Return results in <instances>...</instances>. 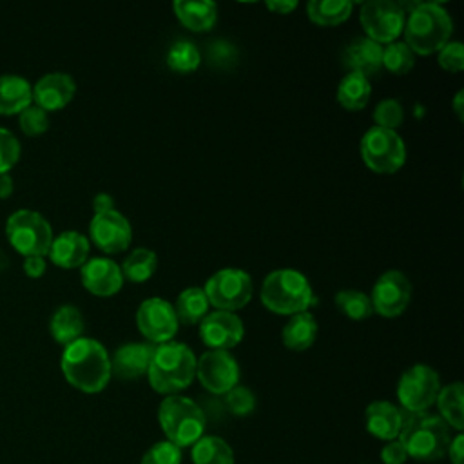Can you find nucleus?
Listing matches in <instances>:
<instances>
[{
	"label": "nucleus",
	"instance_id": "obj_1",
	"mask_svg": "<svg viewBox=\"0 0 464 464\" xmlns=\"http://www.w3.org/2000/svg\"><path fill=\"white\" fill-rule=\"evenodd\" d=\"M60 368L65 381L83 393L102 392L112 377L111 355L92 337H80L67 344L60 357Z\"/></svg>",
	"mask_w": 464,
	"mask_h": 464
},
{
	"label": "nucleus",
	"instance_id": "obj_2",
	"mask_svg": "<svg viewBox=\"0 0 464 464\" xmlns=\"http://www.w3.org/2000/svg\"><path fill=\"white\" fill-rule=\"evenodd\" d=\"M404 18V44L415 54H433L450 42L453 20L450 13L437 2L411 4Z\"/></svg>",
	"mask_w": 464,
	"mask_h": 464
},
{
	"label": "nucleus",
	"instance_id": "obj_3",
	"mask_svg": "<svg viewBox=\"0 0 464 464\" xmlns=\"http://www.w3.org/2000/svg\"><path fill=\"white\" fill-rule=\"evenodd\" d=\"M149 384L161 395H178L196 379V355L178 341L154 346V353L147 370Z\"/></svg>",
	"mask_w": 464,
	"mask_h": 464
},
{
	"label": "nucleus",
	"instance_id": "obj_4",
	"mask_svg": "<svg viewBox=\"0 0 464 464\" xmlns=\"http://www.w3.org/2000/svg\"><path fill=\"white\" fill-rule=\"evenodd\" d=\"M399 440L404 444L408 459L419 462H437L446 457L451 435L448 424L431 411H404Z\"/></svg>",
	"mask_w": 464,
	"mask_h": 464
},
{
	"label": "nucleus",
	"instance_id": "obj_5",
	"mask_svg": "<svg viewBox=\"0 0 464 464\" xmlns=\"http://www.w3.org/2000/svg\"><path fill=\"white\" fill-rule=\"evenodd\" d=\"M259 297L265 308L279 315L306 312L317 301L306 276L294 268H277L266 274Z\"/></svg>",
	"mask_w": 464,
	"mask_h": 464
},
{
	"label": "nucleus",
	"instance_id": "obj_6",
	"mask_svg": "<svg viewBox=\"0 0 464 464\" xmlns=\"http://www.w3.org/2000/svg\"><path fill=\"white\" fill-rule=\"evenodd\" d=\"M158 422L167 437L165 440L181 450L203 437L207 426L203 408L185 395H167L160 402Z\"/></svg>",
	"mask_w": 464,
	"mask_h": 464
},
{
	"label": "nucleus",
	"instance_id": "obj_7",
	"mask_svg": "<svg viewBox=\"0 0 464 464\" xmlns=\"http://www.w3.org/2000/svg\"><path fill=\"white\" fill-rule=\"evenodd\" d=\"M5 236L11 246L24 257H45L54 237L51 223L40 212L31 208H18L7 218Z\"/></svg>",
	"mask_w": 464,
	"mask_h": 464
},
{
	"label": "nucleus",
	"instance_id": "obj_8",
	"mask_svg": "<svg viewBox=\"0 0 464 464\" xmlns=\"http://www.w3.org/2000/svg\"><path fill=\"white\" fill-rule=\"evenodd\" d=\"M361 158L370 170L393 174L406 161V145L395 130L373 125L361 138Z\"/></svg>",
	"mask_w": 464,
	"mask_h": 464
},
{
	"label": "nucleus",
	"instance_id": "obj_9",
	"mask_svg": "<svg viewBox=\"0 0 464 464\" xmlns=\"http://www.w3.org/2000/svg\"><path fill=\"white\" fill-rule=\"evenodd\" d=\"M203 292L208 299V304L216 310L236 312L250 303L254 283L248 272L228 266L214 272L207 279Z\"/></svg>",
	"mask_w": 464,
	"mask_h": 464
},
{
	"label": "nucleus",
	"instance_id": "obj_10",
	"mask_svg": "<svg viewBox=\"0 0 464 464\" xmlns=\"http://www.w3.org/2000/svg\"><path fill=\"white\" fill-rule=\"evenodd\" d=\"M440 392L439 373L428 364L410 366L397 382V399L402 411H428Z\"/></svg>",
	"mask_w": 464,
	"mask_h": 464
},
{
	"label": "nucleus",
	"instance_id": "obj_11",
	"mask_svg": "<svg viewBox=\"0 0 464 464\" xmlns=\"http://www.w3.org/2000/svg\"><path fill=\"white\" fill-rule=\"evenodd\" d=\"M404 18V9L393 0H368L359 11V22L366 33V38L381 45H388L402 34Z\"/></svg>",
	"mask_w": 464,
	"mask_h": 464
},
{
	"label": "nucleus",
	"instance_id": "obj_12",
	"mask_svg": "<svg viewBox=\"0 0 464 464\" xmlns=\"http://www.w3.org/2000/svg\"><path fill=\"white\" fill-rule=\"evenodd\" d=\"M196 377L207 392L225 395L239 384V364L227 350H207L196 357Z\"/></svg>",
	"mask_w": 464,
	"mask_h": 464
},
{
	"label": "nucleus",
	"instance_id": "obj_13",
	"mask_svg": "<svg viewBox=\"0 0 464 464\" xmlns=\"http://www.w3.org/2000/svg\"><path fill=\"white\" fill-rule=\"evenodd\" d=\"M136 326L147 343L156 346L174 339L179 321L167 299L149 297L136 310Z\"/></svg>",
	"mask_w": 464,
	"mask_h": 464
},
{
	"label": "nucleus",
	"instance_id": "obj_14",
	"mask_svg": "<svg viewBox=\"0 0 464 464\" xmlns=\"http://www.w3.org/2000/svg\"><path fill=\"white\" fill-rule=\"evenodd\" d=\"M411 299V283L408 276L401 270H386L373 283L370 301L373 312L382 317H397L401 315Z\"/></svg>",
	"mask_w": 464,
	"mask_h": 464
},
{
	"label": "nucleus",
	"instance_id": "obj_15",
	"mask_svg": "<svg viewBox=\"0 0 464 464\" xmlns=\"http://www.w3.org/2000/svg\"><path fill=\"white\" fill-rule=\"evenodd\" d=\"M91 241L105 254H118L127 250L132 241V227L129 219L114 210L94 214L89 223Z\"/></svg>",
	"mask_w": 464,
	"mask_h": 464
},
{
	"label": "nucleus",
	"instance_id": "obj_16",
	"mask_svg": "<svg viewBox=\"0 0 464 464\" xmlns=\"http://www.w3.org/2000/svg\"><path fill=\"white\" fill-rule=\"evenodd\" d=\"M245 335L243 321L236 312L214 310L199 321V337L208 350H230Z\"/></svg>",
	"mask_w": 464,
	"mask_h": 464
},
{
	"label": "nucleus",
	"instance_id": "obj_17",
	"mask_svg": "<svg viewBox=\"0 0 464 464\" xmlns=\"http://www.w3.org/2000/svg\"><path fill=\"white\" fill-rule=\"evenodd\" d=\"M80 279L87 292L98 297H109L121 290L123 274L111 257H91L80 266Z\"/></svg>",
	"mask_w": 464,
	"mask_h": 464
},
{
	"label": "nucleus",
	"instance_id": "obj_18",
	"mask_svg": "<svg viewBox=\"0 0 464 464\" xmlns=\"http://www.w3.org/2000/svg\"><path fill=\"white\" fill-rule=\"evenodd\" d=\"M76 92V82L71 74L54 71L36 80L33 85V103L44 111H58L71 103Z\"/></svg>",
	"mask_w": 464,
	"mask_h": 464
},
{
	"label": "nucleus",
	"instance_id": "obj_19",
	"mask_svg": "<svg viewBox=\"0 0 464 464\" xmlns=\"http://www.w3.org/2000/svg\"><path fill=\"white\" fill-rule=\"evenodd\" d=\"M152 353L150 343H125L111 355V373L121 381H136L147 375Z\"/></svg>",
	"mask_w": 464,
	"mask_h": 464
},
{
	"label": "nucleus",
	"instance_id": "obj_20",
	"mask_svg": "<svg viewBox=\"0 0 464 464\" xmlns=\"http://www.w3.org/2000/svg\"><path fill=\"white\" fill-rule=\"evenodd\" d=\"M404 411L390 401H373L364 410L366 431L379 440L399 439Z\"/></svg>",
	"mask_w": 464,
	"mask_h": 464
},
{
	"label": "nucleus",
	"instance_id": "obj_21",
	"mask_svg": "<svg viewBox=\"0 0 464 464\" xmlns=\"http://www.w3.org/2000/svg\"><path fill=\"white\" fill-rule=\"evenodd\" d=\"M89 239L78 230H63L53 237L49 259L60 268H80L89 259Z\"/></svg>",
	"mask_w": 464,
	"mask_h": 464
},
{
	"label": "nucleus",
	"instance_id": "obj_22",
	"mask_svg": "<svg viewBox=\"0 0 464 464\" xmlns=\"http://www.w3.org/2000/svg\"><path fill=\"white\" fill-rule=\"evenodd\" d=\"M341 58L348 72H359L370 78L382 67V45L361 36L344 47Z\"/></svg>",
	"mask_w": 464,
	"mask_h": 464
},
{
	"label": "nucleus",
	"instance_id": "obj_23",
	"mask_svg": "<svg viewBox=\"0 0 464 464\" xmlns=\"http://www.w3.org/2000/svg\"><path fill=\"white\" fill-rule=\"evenodd\" d=\"M172 9L178 20L192 33H205L218 20V5L212 0H176Z\"/></svg>",
	"mask_w": 464,
	"mask_h": 464
},
{
	"label": "nucleus",
	"instance_id": "obj_24",
	"mask_svg": "<svg viewBox=\"0 0 464 464\" xmlns=\"http://www.w3.org/2000/svg\"><path fill=\"white\" fill-rule=\"evenodd\" d=\"M33 103V85L20 74H0V114H20Z\"/></svg>",
	"mask_w": 464,
	"mask_h": 464
},
{
	"label": "nucleus",
	"instance_id": "obj_25",
	"mask_svg": "<svg viewBox=\"0 0 464 464\" xmlns=\"http://www.w3.org/2000/svg\"><path fill=\"white\" fill-rule=\"evenodd\" d=\"M317 337V321L310 310L290 315L281 330L283 344L292 352L308 350Z\"/></svg>",
	"mask_w": 464,
	"mask_h": 464
},
{
	"label": "nucleus",
	"instance_id": "obj_26",
	"mask_svg": "<svg viewBox=\"0 0 464 464\" xmlns=\"http://www.w3.org/2000/svg\"><path fill=\"white\" fill-rule=\"evenodd\" d=\"M83 330H85L83 315L80 308H76L74 304H60L49 319L51 337L63 346L83 337Z\"/></svg>",
	"mask_w": 464,
	"mask_h": 464
},
{
	"label": "nucleus",
	"instance_id": "obj_27",
	"mask_svg": "<svg viewBox=\"0 0 464 464\" xmlns=\"http://www.w3.org/2000/svg\"><path fill=\"white\" fill-rule=\"evenodd\" d=\"M435 404L439 410L437 415L448 424V428L455 430L457 433H462V430H464V386H462V382L457 381V382L440 386Z\"/></svg>",
	"mask_w": 464,
	"mask_h": 464
},
{
	"label": "nucleus",
	"instance_id": "obj_28",
	"mask_svg": "<svg viewBox=\"0 0 464 464\" xmlns=\"http://www.w3.org/2000/svg\"><path fill=\"white\" fill-rule=\"evenodd\" d=\"M192 464H234L232 446L218 435H203L190 446Z\"/></svg>",
	"mask_w": 464,
	"mask_h": 464
},
{
	"label": "nucleus",
	"instance_id": "obj_29",
	"mask_svg": "<svg viewBox=\"0 0 464 464\" xmlns=\"http://www.w3.org/2000/svg\"><path fill=\"white\" fill-rule=\"evenodd\" d=\"M372 96L370 78L359 72H346L337 85V102L348 111H361Z\"/></svg>",
	"mask_w": 464,
	"mask_h": 464
},
{
	"label": "nucleus",
	"instance_id": "obj_30",
	"mask_svg": "<svg viewBox=\"0 0 464 464\" xmlns=\"http://www.w3.org/2000/svg\"><path fill=\"white\" fill-rule=\"evenodd\" d=\"M208 299L201 286H188L181 290L172 304L178 321L183 324H199V321L208 314Z\"/></svg>",
	"mask_w": 464,
	"mask_h": 464
},
{
	"label": "nucleus",
	"instance_id": "obj_31",
	"mask_svg": "<svg viewBox=\"0 0 464 464\" xmlns=\"http://www.w3.org/2000/svg\"><path fill=\"white\" fill-rule=\"evenodd\" d=\"M353 4L348 0H310L306 4L308 18L323 27L339 25L350 18Z\"/></svg>",
	"mask_w": 464,
	"mask_h": 464
},
{
	"label": "nucleus",
	"instance_id": "obj_32",
	"mask_svg": "<svg viewBox=\"0 0 464 464\" xmlns=\"http://www.w3.org/2000/svg\"><path fill=\"white\" fill-rule=\"evenodd\" d=\"M123 279L130 283H145L158 270V256L154 250L140 246L134 248L120 266Z\"/></svg>",
	"mask_w": 464,
	"mask_h": 464
},
{
	"label": "nucleus",
	"instance_id": "obj_33",
	"mask_svg": "<svg viewBox=\"0 0 464 464\" xmlns=\"http://www.w3.org/2000/svg\"><path fill=\"white\" fill-rule=\"evenodd\" d=\"M167 67L179 74L194 72L201 63V51L190 40H178L167 51Z\"/></svg>",
	"mask_w": 464,
	"mask_h": 464
},
{
	"label": "nucleus",
	"instance_id": "obj_34",
	"mask_svg": "<svg viewBox=\"0 0 464 464\" xmlns=\"http://www.w3.org/2000/svg\"><path fill=\"white\" fill-rule=\"evenodd\" d=\"M335 304L352 321H364L373 314L370 295L355 288L339 290L335 294Z\"/></svg>",
	"mask_w": 464,
	"mask_h": 464
},
{
	"label": "nucleus",
	"instance_id": "obj_35",
	"mask_svg": "<svg viewBox=\"0 0 464 464\" xmlns=\"http://www.w3.org/2000/svg\"><path fill=\"white\" fill-rule=\"evenodd\" d=\"M415 65V53L404 42H392L382 47V67L393 74H406Z\"/></svg>",
	"mask_w": 464,
	"mask_h": 464
},
{
	"label": "nucleus",
	"instance_id": "obj_36",
	"mask_svg": "<svg viewBox=\"0 0 464 464\" xmlns=\"http://www.w3.org/2000/svg\"><path fill=\"white\" fill-rule=\"evenodd\" d=\"M205 58L210 67L228 71V69L236 67L239 53L232 42H228L225 38H216V40L208 42V45L205 49Z\"/></svg>",
	"mask_w": 464,
	"mask_h": 464
},
{
	"label": "nucleus",
	"instance_id": "obj_37",
	"mask_svg": "<svg viewBox=\"0 0 464 464\" xmlns=\"http://www.w3.org/2000/svg\"><path fill=\"white\" fill-rule=\"evenodd\" d=\"M225 408L236 415V417H246L256 410V395L250 388L246 386H234L230 392L223 395Z\"/></svg>",
	"mask_w": 464,
	"mask_h": 464
},
{
	"label": "nucleus",
	"instance_id": "obj_38",
	"mask_svg": "<svg viewBox=\"0 0 464 464\" xmlns=\"http://www.w3.org/2000/svg\"><path fill=\"white\" fill-rule=\"evenodd\" d=\"M404 120L402 105L395 98L381 100L373 109V121L377 127L395 130Z\"/></svg>",
	"mask_w": 464,
	"mask_h": 464
},
{
	"label": "nucleus",
	"instance_id": "obj_39",
	"mask_svg": "<svg viewBox=\"0 0 464 464\" xmlns=\"http://www.w3.org/2000/svg\"><path fill=\"white\" fill-rule=\"evenodd\" d=\"M181 448L169 440H158L141 455L140 464H181Z\"/></svg>",
	"mask_w": 464,
	"mask_h": 464
},
{
	"label": "nucleus",
	"instance_id": "obj_40",
	"mask_svg": "<svg viewBox=\"0 0 464 464\" xmlns=\"http://www.w3.org/2000/svg\"><path fill=\"white\" fill-rule=\"evenodd\" d=\"M18 125L27 136H40L49 129V114L38 105L31 103L18 114Z\"/></svg>",
	"mask_w": 464,
	"mask_h": 464
},
{
	"label": "nucleus",
	"instance_id": "obj_41",
	"mask_svg": "<svg viewBox=\"0 0 464 464\" xmlns=\"http://www.w3.org/2000/svg\"><path fill=\"white\" fill-rule=\"evenodd\" d=\"M22 147L18 138L5 127H0V172H9L20 160Z\"/></svg>",
	"mask_w": 464,
	"mask_h": 464
},
{
	"label": "nucleus",
	"instance_id": "obj_42",
	"mask_svg": "<svg viewBox=\"0 0 464 464\" xmlns=\"http://www.w3.org/2000/svg\"><path fill=\"white\" fill-rule=\"evenodd\" d=\"M439 65L448 72H460L464 69V47L459 40H450L437 51Z\"/></svg>",
	"mask_w": 464,
	"mask_h": 464
},
{
	"label": "nucleus",
	"instance_id": "obj_43",
	"mask_svg": "<svg viewBox=\"0 0 464 464\" xmlns=\"http://www.w3.org/2000/svg\"><path fill=\"white\" fill-rule=\"evenodd\" d=\"M382 464H404L408 460V453L404 444L399 439L388 440L381 450Z\"/></svg>",
	"mask_w": 464,
	"mask_h": 464
},
{
	"label": "nucleus",
	"instance_id": "obj_44",
	"mask_svg": "<svg viewBox=\"0 0 464 464\" xmlns=\"http://www.w3.org/2000/svg\"><path fill=\"white\" fill-rule=\"evenodd\" d=\"M45 268H47V263L44 256H27L24 259V272L31 279L42 277L45 274Z\"/></svg>",
	"mask_w": 464,
	"mask_h": 464
},
{
	"label": "nucleus",
	"instance_id": "obj_45",
	"mask_svg": "<svg viewBox=\"0 0 464 464\" xmlns=\"http://www.w3.org/2000/svg\"><path fill=\"white\" fill-rule=\"evenodd\" d=\"M446 455L450 457L451 464H464V435L462 433H457L455 437H451Z\"/></svg>",
	"mask_w": 464,
	"mask_h": 464
},
{
	"label": "nucleus",
	"instance_id": "obj_46",
	"mask_svg": "<svg viewBox=\"0 0 464 464\" xmlns=\"http://www.w3.org/2000/svg\"><path fill=\"white\" fill-rule=\"evenodd\" d=\"M265 5L276 14H290L299 5V2L297 0H268Z\"/></svg>",
	"mask_w": 464,
	"mask_h": 464
},
{
	"label": "nucleus",
	"instance_id": "obj_47",
	"mask_svg": "<svg viewBox=\"0 0 464 464\" xmlns=\"http://www.w3.org/2000/svg\"><path fill=\"white\" fill-rule=\"evenodd\" d=\"M92 208H94V214H103V212L114 210V199H112V196L107 194V192L96 194L94 199H92Z\"/></svg>",
	"mask_w": 464,
	"mask_h": 464
},
{
	"label": "nucleus",
	"instance_id": "obj_48",
	"mask_svg": "<svg viewBox=\"0 0 464 464\" xmlns=\"http://www.w3.org/2000/svg\"><path fill=\"white\" fill-rule=\"evenodd\" d=\"M14 181L9 172H0V199H5L13 194Z\"/></svg>",
	"mask_w": 464,
	"mask_h": 464
},
{
	"label": "nucleus",
	"instance_id": "obj_49",
	"mask_svg": "<svg viewBox=\"0 0 464 464\" xmlns=\"http://www.w3.org/2000/svg\"><path fill=\"white\" fill-rule=\"evenodd\" d=\"M453 111H455L457 118L462 120V116H464V91L462 89L453 98Z\"/></svg>",
	"mask_w": 464,
	"mask_h": 464
}]
</instances>
